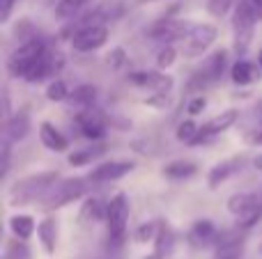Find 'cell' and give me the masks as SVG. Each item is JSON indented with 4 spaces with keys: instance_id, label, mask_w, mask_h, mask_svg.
Masks as SVG:
<instances>
[{
    "instance_id": "cell-18",
    "label": "cell",
    "mask_w": 262,
    "mask_h": 259,
    "mask_svg": "<svg viewBox=\"0 0 262 259\" xmlns=\"http://www.w3.org/2000/svg\"><path fill=\"white\" fill-rule=\"evenodd\" d=\"M191 241L195 246H212L219 243V229L214 227L212 220H198V223L191 227Z\"/></svg>"
},
{
    "instance_id": "cell-21",
    "label": "cell",
    "mask_w": 262,
    "mask_h": 259,
    "mask_svg": "<svg viewBox=\"0 0 262 259\" xmlns=\"http://www.w3.org/2000/svg\"><path fill=\"white\" fill-rule=\"evenodd\" d=\"M198 172V165L191 163V161H172L163 168V174L168 179H189Z\"/></svg>"
},
{
    "instance_id": "cell-22",
    "label": "cell",
    "mask_w": 262,
    "mask_h": 259,
    "mask_svg": "<svg viewBox=\"0 0 262 259\" xmlns=\"http://www.w3.org/2000/svg\"><path fill=\"white\" fill-rule=\"evenodd\" d=\"M9 229L14 232L16 239L28 241V239L35 234V220H32L30 216H12V218H9Z\"/></svg>"
},
{
    "instance_id": "cell-24",
    "label": "cell",
    "mask_w": 262,
    "mask_h": 259,
    "mask_svg": "<svg viewBox=\"0 0 262 259\" xmlns=\"http://www.w3.org/2000/svg\"><path fill=\"white\" fill-rule=\"evenodd\" d=\"M92 0H60L58 7H55V14L60 18H74L83 7H88Z\"/></svg>"
},
{
    "instance_id": "cell-9",
    "label": "cell",
    "mask_w": 262,
    "mask_h": 259,
    "mask_svg": "<svg viewBox=\"0 0 262 259\" xmlns=\"http://www.w3.org/2000/svg\"><path fill=\"white\" fill-rule=\"evenodd\" d=\"M108 39V28L104 23H92V25H85L72 37V46L78 53H92V50L101 48Z\"/></svg>"
},
{
    "instance_id": "cell-30",
    "label": "cell",
    "mask_w": 262,
    "mask_h": 259,
    "mask_svg": "<svg viewBox=\"0 0 262 259\" xmlns=\"http://www.w3.org/2000/svg\"><path fill=\"white\" fill-rule=\"evenodd\" d=\"M195 133H198V126H195L191 119H186V122H182L180 126H177V140L189 142L191 145V140L195 138Z\"/></svg>"
},
{
    "instance_id": "cell-35",
    "label": "cell",
    "mask_w": 262,
    "mask_h": 259,
    "mask_svg": "<svg viewBox=\"0 0 262 259\" xmlns=\"http://www.w3.org/2000/svg\"><path fill=\"white\" fill-rule=\"evenodd\" d=\"M251 7H253V14L258 18H262V0H251Z\"/></svg>"
},
{
    "instance_id": "cell-10",
    "label": "cell",
    "mask_w": 262,
    "mask_h": 259,
    "mask_svg": "<svg viewBox=\"0 0 262 259\" xmlns=\"http://www.w3.org/2000/svg\"><path fill=\"white\" fill-rule=\"evenodd\" d=\"M189 28H191V23L180 21V18H161V21H157L149 28V37L154 41H166V44H170L175 39L182 41Z\"/></svg>"
},
{
    "instance_id": "cell-11",
    "label": "cell",
    "mask_w": 262,
    "mask_h": 259,
    "mask_svg": "<svg viewBox=\"0 0 262 259\" xmlns=\"http://www.w3.org/2000/svg\"><path fill=\"white\" fill-rule=\"evenodd\" d=\"M235 122H237V110H226V113L216 115V117H212L207 124L198 126V133H195V138L191 140V145H198V142H205V140H209V138L219 136V133H223L226 128H230Z\"/></svg>"
},
{
    "instance_id": "cell-31",
    "label": "cell",
    "mask_w": 262,
    "mask_h": 259,
    "mask_svg": "<svg viewBox=\"0 0 262 259\" xmlns=\"http://www.w3.org/2000/svg\"><path fill=\"white\" fill-rule=\"evenodd\" d=\"M159 225L157 223H147V225H143V227L136 232V241L138 243H147V241H154L157 239V234H159Z\"/></svg>"
},
{
    "instance_id": "cell-6",
    "label": "cell",
    "mask_w": 262,
    "mask_h": 259,
    "mask_svg": "<svg viewBox=\"0 0 262 259\" xmlns=\"http://www.w3.org/2000/svg\"><path fill=\"white\" fill-rule=\"evenodd\" d=\"M228 211L237 218L242 229H249L262 218V200L253 193H235L228 197Z\"/></svg>"
},
{
    "instance_id": "cell-4",
    "label": "cell",
    "mask_w": 262,
    "mask_h": 259,
    "mask_svg": "<svg viewBox=\"0 0 262 259\" xmlns=\"http://www.w3.org/2000/svg\"><path fill=\"white\" fill-rule=\"evenodd\" d=\"M85 191H88L85 179H81V177L62 179V182H55L53 186H51V191L39 200V206L41 209H46V211L60 209V206L72 204L74 200L83 197L85 195Z\"/></svg>"
},
{
    "instance_id": "cell-19",
    "label": "cell",
    "mask_w": 262,
    "mask_h": 259,
    "mask_svg": "<svg viewBox=\"0 0 262 259\" xmlns=\"http://www.w3.org/2000/svg\"><path fill=\"white\" fill-rule=\"evenodd\" d=\"M37 237L41 241V248L46 250V255H53L55 252V241H58V227H55L53 218H44L37 225Z\"/></svg>"
},
{
    "instance_id": "cell-8",
    "label": "cell",
    "mask_w": 262,
    "mask_h": 259,
    "mask_svg": "<svg viewBox=\"0 0 262 259\" xmlns=\"http://www.w3.org/2000/svg\"><path fill=\"white\" fill-rule=\"evenodd\" d=\"M226 64H228V50H223V48L214 50V53L203 62V67L195 71L193 81H191V87H200V90H205L207 85L216 83L219 78L223 76Z\"/></svg>"
},
{
    "instance_id": "cell-36",
    "label": "cell",
    "mask_w": 262,
    "mask_h": 259,
    "mask_svg": "<svg viewBox=\"0 0 262 259\" xmlns=\"http://www.w3.org/2000/svg\"><path fill=\"white\" fill-rule=\"evenodd\" d=\"M253 165H255V170H260V172H262V154L253 159Z\"/></svg>"
},
{
    "instance_id": "cell-15",
    "label": "cell",
    "mask_w": 262,
    "mask_h": 259,
    "mask_svg": "<svg viewBox=\"0 0 262 259\" xmlns=\"http://www.w3.org/2000/svg\"><path fill=\"white\" fill-rule=\"evenodd\" d=\"M131 170H134V163H127V161L101 163L90 172V182H118V179H122L124 174H129Z\"/></svg>"
},
{
    "instance_id": "cell-7",
    "label": "cell",
    "mask_w": 262,
    "mask_h": 259,
    "mask_svg": "<svg viewBox=\"0 0 262 259\" xmlns=\"http://www.w3.org/2000/svg\"><path fill=\"white\" fill-rule=\"evenodd\" d=\"M214 41H216V28L209 23H193L182 39V53L184 58H200L203 53H207Z\"/></svg>"
},
{
    "instance_id": "cell-3",
    "label": "cell",
    "mask_w": 262,
    "mask_h": 259,
    "mask_svg": "<svg viewBox=\"0 0 262 259\" xmlns=\"http://www.w3.org/2000/svg\"><path fill=\"white\" fill-rule=\"evenodd\" d=\"M255 21H258V16L253 14L251 0H237L235 16H232V32H235V53L239 55V58H244L251 46Z\"/></svg>"
},
{
    "instance_id": "cell-2",
    "label": "cell",
    "mask_w": 262,
    "mask_h": 259,
    "mask_svg": "<svg viewBox=\"0 0 262 259\" xmlns=\"http://www.w3.org/2000/svg\"><path fill=\"white\" fill-rule=\"evenodd\" d=\"M58 182V172H37L30 177H23L9 188V204L12 206H26L32 202H39L51 186Z\"/></svg>"
},
{
    "instance_id": "cell-20",
    "label": "cell",
    "mask_w": 262,
    "mask_h": 259,
    "mask_svg": "<svg viewBox=\"0 0 262 259\" xmlns=\"http://www.w3.org/2000/svg\"><path fill=\"white\" fill-rule=\"evenodd\" d=\"M232 81L237 85H251V83L260 81V71L255 64L246 62V60H239V62L232 67Z\"/></svg>"
},
{
    "instance_id": "cell-26",
    "label": "cell",
    "mask_w": 262,
    "mask_h": 259,
    "mask_svg": "<svg viewBox=\"0 0 262 259\" xmlns=\"http://www.w3.org/2000/svg\"><path fill=\"white\" fill-rule=\"evenodd\" d=\"M5 259H30V250H28V246L23 243V239L7 243V248H5Z\"/></svg>"
},
{
    "instance_id": "cell-32",
    "label": "cell",
    "mask_w": 262,
    "mask_h": 259,
    "mask_svg": "<svg viewBox=\"0 0 262 259\" xmlns=\"http://www.w3.org/2000/svg\"><path fill=\"white\" fill-rule=\"evenodd\" d=\"M175 55H177V50L172 48L170 44H166V48H161V50H159L157 67H159V69H166V67H170V64L175 62Z\"/></svg>"
},
{
    "instance_id": "cell-33",
    "label": "cell",
    "mask_w": 262,
    "mask_h": 259,
    "mask_svg": "<svg viewBox=\"0 0 262 259\" xmlns=\"http://www.w3.org/2000/svg\"><path fill=\"white\" fill-rule=\"evenodd\" d=\"M14 3H16V0H0V23H7L9 14H12V9H14Z\"/></svg>"
},
{
    "instance_id": "cell-38",
    "label": "cell",
    "mask_w": 262,
    "mask_h": 259,
    "mask_svg": "<svg viewBox=\"0 0 262 259\" xmlns=\"http://www.w3.org/2000/svg\"><path fill=\"white\" fill-rule=\"evenodd\" d=\"M258 62L262 64V50H260V55H258Z\"/></svg>"
},
{
    "instance_id": "cell-13",
    "label": "cell",
    "mask_w": 262,
    "mask_h": 259,
    "mask_svg": "<svg viewBox=\"0 0 262 259\" xmlns=\"http://www.w3.org/2000/svg\"><path fill=\"white\" fill-rule=\"evenodd\" d=\"M244 161H246L244 156H232V159H226V161H221V163H216L207 174L209 188H219L226 179H230L232 174H237L242 170V165H244Z\"/></svg>"
},
{
    "instance_id": "cell-29",
    "label": "cell",
    "mask_w": 262,
    "mask_h": 259,
    "mask_svg": "<svg viewBox=\"0 0 262 259\" xmlns=\"http://www.w3.org/2000/svg\"><path fill=\"white\" fill-rule=\"evenodd\" d=\"M232 5H235V0H207V12L212 14V16L221 18L230 12Z\"/></svg>"
},
{
    "instance_id": "cell-16",
    "label": "cell",
    "mask_w": 262,
    "mask_h": 259,
    "mask_svg": "<svg viewBox=\"0 0 262 259\" xmlns=\"http://www.w3.org/2000/svg\"><path fill=\"white\" fill-rule=\"evenodd\" d=\"M28 131H30V115H28L26 110L14 113L12 117H7V122H5V136L12 142L23 140V138L28 136Z\"/></svg>"
},
{
    "instance_id": "cell-14",
    "label": "cell",
    "mask_w": 262,
    "mask_h": 259,
    "mask_svg": "<svg viewBox=\"0 0 262 259\" xmlns=\"http://www.w3.org/2000/svg\"><path fill=\"white\" fill-rule=\"evenodd\" d=\"M129 81L134 83V85L149 87V90H154L157 94H168L172 87V78L163 76V73H159V71H136L129 76Z\"/></svg>"
},
{
    "instance_id": "cell-12",
    "label": "cell",
    "mask_w": 262,
    "mask_h": 259,
    "mask_svg": "<svg viewBox=\"0 0 262 259\" xmlns=\"http://www.w3.org/2000/svg\"><path fill=\"white\" fill-rule=\"evenodd\" d=\"M76 124L83 131V136L90 138V140H101L106 133V124L104 117H101L99 110L95 108H83L76 113Z\"/></svg>"
},
{
    "instance_id": "cell-17",
    "label": "cell",
    "mask_w": 262,
    "mask_h": 259,
    "mask_svg": "<svg viewBox=\"0 0 262 259\" xmlns=\"http://www.w3.org/2000/svg\"><path fill=\"white\" fill-rule=\"evenodd\" d=\"M39 140H41V145H44L46 149H51V151H64L67 149V145H69L67 138H64L51 122H41L39 124Z\"/></svg>"
},
{
    "instance_id": "cell-25",
    "label": "cell",
    "mask_w": 262,
    "mask_h": 259,
    "mask_svg": "<svg viewBox=\"0 0 262 259\" xmlns=\"http://www.w3.org/2000/svg\"><path fill=\"white\" fill-rule=\"evenodd\" d=\"M104 206H101V202L99 200H88L85 204H83V209H81V220H101L104 218Z\"/></svg>"
},
{
    "instance_id": "cell-37",
    "label": "cell",
    "mask_w": 262,
    "mask_h": 259,
    "mask_svg": "<svg viewBox=\"0 0 262 259\" xmlns=\"http://www.w3.org/2000/svg\"><path fill=\"white\" fill-rule=\"evenodd\" d=\"M145 259H163V255H159V252H154V255H149V257H145Z\"/></svg>"
},
{
    "instance_id": "cell-27",
    "label": "cell",
    "mask_w": 262,
    "mask_h": 259,
    "mask_svg": "<svg viewBox=\"0 0 262 259\" xmlns=\"http://www.w3.org/2000/svg\"><path fill=\"white\" fill-rule=\"evenodd\" d=\"M104 154V147H95V149H85V151H78V154H72L69 156V163L72 165H85L90 161H95L97 156Z\"/></svg>"
},
{
    "instance_id": "cell-1",
    "label": "cell",
    "mask_w": 262,
    "mask_h": 259,
    "mask_svg": "<svg viewBox=\"0 0 262 259\" xmlns=\"http://www.w3.org/2000/svg\"><path fill=\"white\" fill-rule=\"evenodd\" d=\"M62 67V55L51 53L44 46V41L32 37L26 39L16 50L12 53L7 62V69L12 71V76L23 78L28 83H39L46 76H53Z\"/></svg>"
},
{
    "instance_id": "cell-23",
    "label": "cell",
    "mask_w": 262,
    "mask_h": 259,
    "mask_svg": "<svg viewBox=\"0 0 262 259\" xmlns=\"http://www.w3.org/2000/svg\"><path fill=\"white\" fill-rule=\"evenodd\" d=\"M97 99V90L92 85H81L76 87V90L72 92V103H76L78 108H92V103H95Z\"/></svg>"
},
{
    "instance_id": "cell-28",
    "label": "cell",
    "mask_w": 262,
    "mask_h": 259,
    "mask_svg": "<svg viewBox=\"0 0 262 259\" xmlns=\"http://www.w3.org/2000/svg\"><path fill=\"white\" fill-rule=\"evenodd\" d=\"M69 96L67 85L62 81H53L49 87H46V99L49 101H64Z\"/></svg>"
},
{
    "instance_id": "cell-5",
    "label": "cell",
    "mask_w": 262,
    "mask_h": 259,
    "mask_svg": "<svg viewBox=\"0 0 262 259\" xmlns=\"http://www.w3.org/2000/svg\"><path fill=\"white\" fill-rule=\"evenodd\" d=\"M127 220H129V200L124 193H118L106 206V227H108V241L115 248L122 246L127 237Z\"/></svg>"
},
{
    "instance_id": "cell-34",
    "label": "cell",
    "mask_w": 262,
    "mask_h": 259,
    "mask_svg": "<svg viewBox=\"0 0 262 259\" xmlns=\"http://www.w3.org/2000/svg\"><path fill=\"white\" fill-rule=\"evenodd\" d=\"M205 103H207V101H205V96H195V99L189 103V115H198L200 110L205 108Z\"/></svg>"
}]
</instances>
